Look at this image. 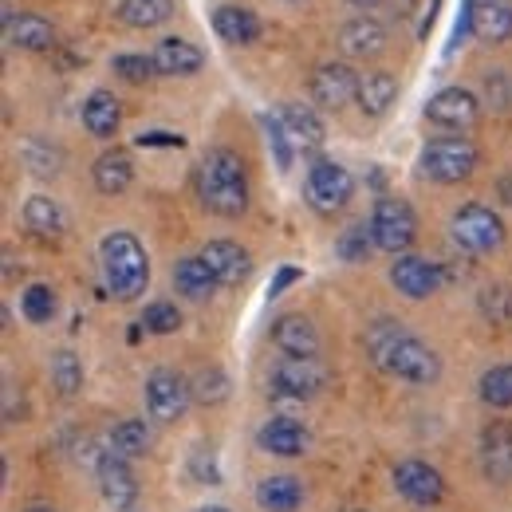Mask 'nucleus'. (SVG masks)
<instances>
[{
  "mask_svg": "<svg viewBox=\"0 0 512 512\" xmlns=\"http://www.w3.org/2000/svg\"><path fill=\"white\" fill-rule=\"evenodd\" d=\"M367 351H371V359L383 367L386 375L406 379V383L426 386L442 375L438 355L418 335H410L402 323L394 320H379L367 331Z\"/></svg>",
  "mask_w": 512,
  "mask_h": 512,
  "instance_id": "obj_1",
  "label": "nucleus"
},
{
  "mask_svg": "<svg viewBox=\"0 0 512 512\" xmlns=\"http://www.w3.org/2000/svg\"><path fill=\"white\" fill-rule=\"evenodd\" d=\"M197 193L205 201V209H213L217 217H241L249 209V178H245V162L217 146L201 158L197 170Z\"/></svg>",
  "mask_w": 512,
  "mask_h": 512,
  "instance_id": "obj_2",
  "label": "nucleus"
},
{
  "mask_svg": "<svg viewBox=\"0 0 512 512\" xmlns=\"http://www.w3.org/2000/svg\"><path fill=\"white\" fill-rule=\"evenodd\" d=\"M99 260H103V280H107V288H111L115 300H134L138 292H146L150 260H146V249L130 233L103 237Z\"/></svg>",
  "mask_w": 512,
  "mask_h": 512,
  "instance_id": "obj_3",
  "label": "nucleus"
},
{
  "mask_svg": "<svg viewBox=\"0 0 512 512\" xmlns=\"http://www.w3.org/2000/svg\"><path fill=\"white\" fill-rule=\"evenodd\" d=\"M473 170H477V146L461 134L434 138L422 150V174L434 182H465Z\"/></svg>",
  "mask_w": 512,
  "mask_h": 512,
  "instance_id": "obj_4",
  "label": "nucleus"
},
{
  "mask_svg": "<svg viewBox=\"0 0 512 512\" xmlns=\"http://www.w3.org/2000/svg\"><path fill=\"white\" fill-rule=\"evenodd\" d=\"M371 237L383 253H406L418 237V217L406 201L398 197H379L375 209H371Z\"/></svg>",
  "mask_w": 512,
  "mask_h": 512,
  "instance_id": "obj_5",
  "label": "nucleus"
},
{
  "mask_svg": "<svg viewBox=\"0 0 512 512\" xmlns=\"http://www.w3.org/2000/svg\"><path fill=\"white\" fill-rule=\"evenodd\" d=\"M351 190H355V182H351L347 166H339V162H331V158H316V162L308 166L304 193H308V205H312L316 213H335V209H343V205L351 201Z\"/></svg>",
  "mask_w": 512,
  "mask_h": 512,
  "instance_id": "obj_6",
  "label": "nucleus"
},
{
  "mask_svg": "<svg viewBox=\"0 0 512 512\" xmlns=\"http://www.w3.org/2000/svg\"><path fill=\"white\" fill-rule=\"evenodd\" d=\"M449 229H453V241L461 249H469V253H493L505 241L501 217L493 209H485V205H461L453 213V225Z\"/></svg>",
  "mask_w": 512,
  "mask_h": 512,
  "instance_id": "obj_7",
  "label": "nucleus"
},
{
  "mask_svg": "<svg viewBox=\"0 0 512 512\" xmlns=\"http://www.w3.org/2000/svg\"><path fill=\"white\" fill-rule=\"evenodd\" d=\"M272 394H284V398H312L320 394L323 383H327V367L320 359H292L284 355L272 371Z\"/></svg>",
  "mask_w": 512,
  "mask_h": 512,
  "instance_id": "obj_8",
  "label": "nucleus"
},
{
  "mask_svg": "<svg viewBox=\"0 0 512 512\" xmlns=\"http://www.w3.org/2000/svg\"><path fill=\"white\" fill-rule=\"evenodd\" d=\"M190 398H193V386H186V379L174 375V371H154L146 379V410L158 422H178L186 414Z\"/></svg>",
  "mask_w": 512,
  "mask_h": 512,
  "instance_id": "obj_9",
  "label": "nucleus"
},
{
  "mask_svg": "<svg viewBox=\"0 0 512 512\" xmlns=\"http://www.w3.org/2000/svg\"><path fill=\"white\" fill-rule=\"evenodd\" d=\"M394 485H398V493L410 501V505H438L442 497H446V481H442V473L438 469H430L426 461H402L398 469H394Z\"/></svg>",
  "mask_w": 512,
  "mask_h": 512,
  "instance_id": "obj_10",
  "label": "nucleus"
},
{
  "mask_svg": "<svg viewBox=\"0 0 512 512\" xmlns=\"http://www.w3.org/2000/svg\"><path fill=\"white\" fill-rule=\"evenodd\" d=\"M390 284H394L402 296H410V300H426V296L438 292L442 272H438V264L426 260V256H398V260L390 264Z\"/></svg>",
  "mask_w": 512,
  "mask_h": 512,
  "instance_id": "obj_11",
  "label": "nucleus"
},
{
  "mask_svg": "<svg viewBox=\"0 0 512 512\" xmlns=\"http://www.w3.org/2000/svg\"><path fill=\"white\" fill-rule=\"evenodd\" d=\"M477 115H481V103H477V95L465 91V87H446V91H438V95L426 103V119L449 130L473 127Z\"/></svg>",
  "mask_w": 512,
  "mask_h": 512,
  "instance_id": "obj_12",
  "label": "nucleus"
},
{
  "mask_svg": "<svg viewBox=\"0 0 512 512\" xmlns=\"http://www.w3.org/2000/svg\"><path fill=\"white\" fill-rule=\"evenodd\" d=\"M469 32L485 44H501L512 36V0H465Z\"/></svg>",
  "mask_w": 512,
  "mask_h": 512,
  "instance_id": "obj_13",
  "label": "nucleus"
},
{
  "mask_svg": "<svg viewBox=\"0 0 512 512\" xmlns=\"http://www.w3.org/2000/svg\"><path fill=\"white\" fill-rule=\"evenodd\" d=\"M359 95V79L347 64H323L312 75V99L323 111H339Z\"/></svg>",
  "mask_w": 512,
  "mask_h": 512,
  "instance_id": "obj_14",
  "label": "nucleus"
},
{
  "mask_svg": "<svg viewBox=\"0 0 512 512\" xmlns=\"http://www.w3.org/2000/svg\"><path fill=\"white\" fill-rule=\"evenodd\" d=\"M272 343L292 359H320V331L308 316H280L272 323Z\"/></svg>",
  "mask_w": 512,
  "mask_h": 512,
  "instance_id": "obj_15",
  "label": "nucleus"
},
{
  "mask_svg": "<svg viewBox=\"0 0 512 512\" xmlns=\"http://www.w3.org/2000/svg\"><path fill=\"white\" fill-rule=\"evenodd\" d=\"M99 489H103L107 505H111L115 512H127L130 505H134V497H138V481H134V473H130L127 457L107 453V457L99 461Z\"/></svg>",
  "mask_w": 512,
  "mask_h": 512,
  "instance_id": "obj_16",
  "label": "nucleus"
},
{
  "mask_svg": "<svg viewBox=\"0 0 512 512\" xmlns=\"http://www.w3.org/2000/svg\"><path fill=\"white\" fill-rule=\"evenodd\" d=\"M4 40L20 52H48L56 44V32L44 16L20 12V16H4Z\"/></svg>",
  "mask_w": 512,
  "mask_h": 512,
  "instance_id": "obj_17",
  "label": "nucleus"
},
{
  "mask_svg": "<svg viewBox=\"0 0 512 512\" xmlns=\"http://www.w3.org/2000/svg\"><path fill=\"white\" fill-rule=\"evenodd\" d=\"M201 260L209 264V272L217 276V284H241L245 276H249V268H253V260L249 253L241 249V245H233V241H209L205 249H201Z\"/></svg>",
  "mask_w": 512,
  "mask_h": 512,
  "instance_id": "obj_18",
  "label": "nucleus"
},
{
  "mask_svg": "<svg viewBox=\"0 0 512 512\" xmlns=\"http://www.w3.org/2000/svg\"><path fill=\"white\" fill-rule=\"evenodd\" d=\"M256 442L264 453H276V457H296L308 449V430L296 422V418H268L256 434Z\"/></svg>",
  "mask_w": 512,
  "mask_h": 512,
  "instance_id": "obj_19",
  "label": "nucleus"
},
{
  "mask_svg": "<svg viewBox=\"0 0 512 512\" xmlns=\"http://www.w3.org/2000/svg\"><path fill=\"white\" fill-rule=\"evenodd\" d=\"M150 60L158 67V75H193V71H201V64H205L201 48H193L190 40H182V36L158 40V48H154Z\"/></svg>",
  "mask_w": 512,
  "mask_h": 512,
  "instance_id": "obj_20",
  "label": "nucleus"
},
{
  "mask_svg": "<svg viewBox=\"0 0 512 512\" xmlns=\"http://www.w3.org/2000/svg\"><path fill=\"white\" fill-rule=\"evenodd\" d=\"M339 48H343L347 56H355V60L379 56V52L386 48V28L379 24V20H371V16H359V20L343 24V32H339Z\"/></svg>",
  "mask_w": 512,
  "mask_h": 512,
  "instance_id": "obj_21",
  "label": "nucleus"
},
{
  "mask_svg": "<svg viewBox=\"0 0 512 512\" xmlns=\"http://www.w3.org/2000/svg\"><path fill=\"white\" fill-rule=\"evenodd\" d=\"M213 28L225 44H241V48L260 36V20L253 16V8H241V4H221L213 12Z\"/></svg>",
  "mask_w": 512,
  "mask_h": 512,
  "instance_id": "obj_22",
  "label": "nucleus"
},
{
  "mask_svg": "<svg viewBox=\"0 0 512 512\" xmlns=\"http://www.w3.org/2000/svg\"><path fill=\"white\" fill-rule=\"evenodd\" d=\"M280 123H284V130H288V138H292L296 150H316L323 142L320 115H316L312 107H304V103H288V107L280 111Z\"/></svg>",
  "mask_w": 512,
  "mask_h": 512,
  "instance_id": "obj_23",
  "label": "nucleus"
},
{
  "mask_svg": "<svg viewBox=\"0 0 512 512\" xmlns=\"http://www.w3.org/2000/svg\"><path fill=\"white\" fill-rule=\"evenodd\" d=\"M304 501V485L296 477H264L256 485V505L264 512H296Z\"/></svg>",
  "mask_w": 512,
  "mask_h": 512,
  "instance_id": "obj_24",
  "label": "nucleus"
},
{
  "mask_svg": "<svg viewBox=\"0 0 512 512\" xmlns=\"http://www.w3.org/2000/svg\"><path fill=\"white\" fill-rule=\"evenodd\" d=\"M394 95H398V79L390 75V71H367V75H359V107H363V115H386V107L394 103Z\"/></svg>",
  "mask_w": 512,
  "mask_h": 512,
  "instance_id": "obj_25",
  "label": "nucleus"
},
{
  "mask_svg": "<svg viewBox=\"0 0 512 512\" xmlns=\"http://www.w3.org/2000/svg\"><path fill=\"white\" fill-rule=\"evenodd\" d=\"M174 288H178L186 300H209L213 288H217V276L209 272V264H205L201 256H186V260H178V268H174Z\"/></svg>",
  "mask_w": 512,
  "mask_h": 512,
  "instance_id": "obj_26",
  "label": "nucleus"
},
{
  "mask_svg": "<svg viewBox=\"0 0 512 512\" xmlns=\"http://www.w3.org/2000/svg\"><path fill=\"white\" fill-rule=\"evenodd\" d=\"M119 123H123V111H119V103H115L111 91H95L83 103V127L91 130L95 138H111L119 130Z\"/></svg>",
  "mask_w": 512,
  "mask_h": 512,
  "instance_id": "obj_27",
  "label": "nucleus"
},
{
  "mask_svg": "<svg viewBox=\"0 0 512 512\" xmlns=\"http://www.w3.org/2000/svg\"><path fill=\"white\" fill-rule=\"evenodd\" d=\"M24 225H28L36 237H60V233H64V209H60L52 197L36 193V197H28V205H24Z\"/></svg>",
  "mask_w": 512,
  "mask_h": 512,
  "instance_id": "obj_28",
  "label": "nucleus"
},
{
  "mask_svg": "<svg viewBox=\"0 0 512 512\" xmlns=\"http://www.w3.org/2000/svg\"><path fill=\"white\" fill-rule=\"evenodd\" d=\"M481 446H485V469H489V477H497V481L512 477V426H489Z\"/></svg>",
  "mask_w": 512,
  "mask_h": 512,
  "instance_id": "obj_29",
  "label": "nucleus"
},
{
  "mask_svg": "<svg viewBox=\"0 0 512 512\" xmlns=\"http://www.w3.org/2000/svg\"><path fill=\"white\" fill-rule=\"evenodd\" d=\"M134 178V166H130V154L123 150H107L99 162H95V186L99 193H123Z\"/></svg>",
  "mask_w": 512,
  "mask_h": 512,
  "instance_id": "obj_30",
  "label": "nucleus"
},
{
  "mask_svg": "<svg viewBox=\"0 0 512 512\" xmlns=\"http://www.w3.org/2000/svg\"><path fill=\"white\" fill-rule=\"evenodd\" d=\"M174 16V0H123L119 20L130 28H158Z\"/></svg>",
  "mask_w": 512,
  "mask_h": 512,
  "instance_id": "obj_31",
  "label": "nucleus"
},
{
  "mask_svg": "<svg viewBox=\"0 0 512 512\" xmlns=\"http://www.w3.org/2000/svg\"><path fill=\"white\" fill-rule=\"evenodd\" d=\"M150 449V430H146V422H138V418H127V422H119L115 430H111V449L107 453H115V457H142Z\"/></svg>",
  "mask_w": 512,
  "mask_h": 512,
  "instance_id": "obj_32",
  "label": "nucleus"
},
{
  "mask_svg": "<svg viewBox=\"0 0 512 512\" xmlns=\"http://www.w3.org/2000/svg\"><path fill=\"white\" fill-rule=\"evenodd\" d=\"M20 312H24V320L28 323H48L56 316V292L48 288V284H32V288H24V296H20Z\"/></svg>",
  "mask_w": 512,
  "mask_h": 512,
  "instance_id": "obj_33",
  "label": "nucleus"
},
{
  "mask_svg": "<svg viewBox=\"0 0 512 512\" xmlns=\"http://www.w3.org/2000/svg\"><path fill=\"white\" fill-rule=\"evenodd\" d=\"M481 398H485L489 406H497V410L512 406V367H493V371H485V379H481Z\"/></svg>",
  "mask_w": 512,
  "mask_h": 512,
  "instance_id": "obj_34",
  "label": "nucleus"
},
{
  "mask_svg": "<svg viewBox=\"0 0 512 512\" xmlns=\"http://www.w3.org/2000/svg\"><path fill=\"white\" fill-rule=\"evenodd\" d=\"M52 383L60 386V394H67V398L83 386V367H79V359L71 351H56L52 355Z\"/></svg>",
  "mask_w": 512,
  "mask_h": 512,
  "instance_id": "obj_35",
  "label": "nucleus"
},
{
  "mask_svg": "<svg viewBox=\"0 0 512 512\" xmlns=\"http://www.w3.org/2000/svg\"><path fill=\"white\" fill-rule=\"evenodd\" d=\"M142 327H146V331H154V335H170V331H178V327H182V312H178L174 304L158 300V304H150V308H146Z\"/></svg>",
  "mask_w": 512,
  "mask_h": 512,
  "instance_id": "obj_36",
  "label": "nucleus"
},
{
  "mask_svg": "<svg viewBox=\"0 0 512 512\" xmlns=\"http://www.w3.org/2000/svg\"><path fill=\"white\" fill-rule=\"evenodd\" d=\"M264 130H268V146H272V154H276V166L280 170H288L292 166V138H288V130L280 123V115H264Z\"/></svg>",
  "mask_w": 512,
  "mask_h": 512,
  "instance_id": "obj_37",
  "label": "nucleus"
},
{
  "mask_svg": "<svg viewBox=\"0 0 512 512\" xmlns=\"http://www.w3.org/2000/svg\"><path fill=\"white\" fill-rule=\"evenodd\" d=\"M371 245H375L371 225H367V229H363V225H351V229L339 237V245H335V249H339V256H343V260H351V264H355V260H363V256H367V249H371Z\"/></svg>",
  "mask_w": 512,
  "mask_h": 512,
  "instance_id": "obj_38",
  "label": "nucleus"
},
{
  "mask_svg": "<svg viewBox=\"0 0 512 512\" xmlns=\"http://www.w3.org/2000/svg\"><path fill=\"white\" fill-rule=\"evenodd\" d=\"M115 71H119L127 83H146L150 75H158L154 60H146V56H115Z\"/></svg>",
  "mask_w": 512,
  "mask_h": 512,
  "instance_id": "obj_39",
  "label": "nucleus"
},
{
  "mask_svg": "<svg viewBox=\"0 0 512 512\" xmlns=\"http://www.w3.org/2000/svg\"><path fill=\"white\" fill-rule=\"evenodd\" d=\"M193 394L201 398V402H221L225 394H229V379L221 375V371H201V379L193 386Z\"/></svg>",
  "mask_w": 512,
  "mask_h": 512,
  "instance_id": "obj_40",
  "label": "nucleus"
},
{
  "mask_svg": "<svg viewBox=\"0 0 512 512\" xmlns=\"http://www.w3.org/2000/svg\"><path fill=\"white\" fill-rule=\"evenodd\" d=\"M205 453H209V449L201 446L197 449V453H193V477H197V481H205V485H217V481H221V473H217V465H213V457H209V461H205Z\"/></svg>",
  "mask_w": 512,
  "mask_h": 512,
  "instance_id": "obj_41",
  "label": "nucleus"
},
{
  "mask_svg": "<svg viewBox=\"0 0 512 512\" xmlns=\"http://www.w3.org/2000/svg\"><path fill=\"white\" fill-rule=\"evenodd\" d=\"M138 142H142V146H182V138H174V134H162V130H158V134H142Z\"/></svg>",
  "mask_w": 512,
  "mask_h": 512,
  "instance_id": "obj_42",
  "label": "nucleus"
},
{
  "mask_svg": "<svg viewBox=\"0 0 512 512\" xmlns=\"http://www.w3.org/2000/svg\"><path fill=\"white\" fill-rule=\"evenodd\" d=\"M292 280H300V272H296V268H280V276L272 280V296H280V292H284Z\"/></svg>",
  "mask_w": 512,
  "mask_h": 512,
  "instance_id": "obj_43",
  "label": "nucleus"
},
{
  "mask_svg": "<svg viewBox=\"0 0 512 512\" xmlns=\"http://www.w3.org/2000/svg\"><path fill=\"white\" fill-rule=\"evenodd\" d=\"M351 4H355V8H375L379 0H351Z\"/></svg>",
  "mask_w": 512,
  "mask_h": 512,
  "instance_id": "obj_44",
  "label": "nucleus"
},
{
  "mask_svg": "<svg viewBox=\"0 0 512 512\" xmlns=\"http://www.w3.org/2000/svg\"><path fill=\"white\" fill-rule=\"evenodd\" d=\"M197 512H229V509H217V505H209V509H197Z\"/></svg>",
  "mask_w": 512,
  "mask_h": 512,
  "instance_id": "obj_45",
  "label": "nucleus"
},
{
  "mask_svg": "<svg viewBox=\"0 0 512 512\" xmlns=\"http://www.w3.org/2000/svg\"><path fill=\"white\" fill-rule=\"evenodd\" d=\"M28 512H52V509H28Z\"/></svg>",
  "mask_w": 512,
  "mask_h": 512,
  "instance_id": "obj_46",
  "label": "nucleus"
}]
</instances>
